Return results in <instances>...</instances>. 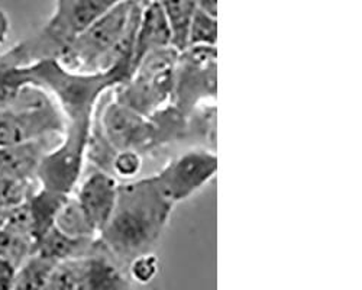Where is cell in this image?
Instances as JSON below:
<instances>
[{"mask_svg": "<svg viewBox=\"0 0 362 290\" xmlns=\"http://www.w3.org/2000/svg\"><path fill=\"white\" fill-rule=\"evenodd\" d=\"M58 137L62 135H51L12 145H2L0 147V174L33 183L37 180V170L44 154L59 141L58 139L54 142L52 138Z\"/></svg>", "mask_w": 362, "mask_h": 290, "instance_id": "8fae6325", "label": "cell"}, {"mask_svg": "<svg viewBox=\"0 0 362 290\" xmlns=\"http://www.w3.org/2000/svg\"><path fill=\"white\" fill-rule=\"evenodd\" d=\"M18 267L9 260L0 258V290H13Z\"/></svg>", "mask_w": 362, "mask_h": 290, "instance_id": "d4e9b609", "label": "cell"}, {"mask_svg": "<svg viewBox=\"0 0 362 290\" xmlns=\"http://www.w3.org/2000/svg\"><path fill=\"white\" fill-rule=\"evenodd\" d=\"M86 257L59 261L51 272L47 290H84Z\"/></svg>", "mask_w": 362, "mask_h": 290, "instance_id": "d6986e66", "label": "cell"}, {"mask_svg": "<svg viewBox=\"0 0 362 290\" xmlns=\"http://www.w3.org/2000/svg\"><path fill=\"white\" fill-rule=\"evenodd\" d=\"M216 41L218 16H212L196 8L189 28L187 47H216Z\"/></svg>", "mask_w": 362, "mask_h": 290, "instance_id": "44dd1931", "label": "cell"}, {"mask_svg": "<svg viewBox=\"0 0 362 290\" xmlns=\"http://www.w3.org/2000/svg\"><path fill=\"white\" fill-rule=\"evenodd\" d=\"M122 267L98 238L95 250L86 257L84 290H131Z\"/></svg>", "mask_w": 362, "mask_h": 290, "instance_id": "4fadbf2b", "label": "cell"}, {"mask_svg": "<svg viewBox=\"0 0 362 290\" xmlns=\"http://www.w3.org/2000/svg\"><path fill=\"white\" fill-rule=\"evenodd\" d=\"M174 208L156 174L119 183L113 212L98 238L116 261L128 267L135 257L154 253Z\"/></svg>", "mask_w": 362, "mask_h": 290, "instance_id": "6da1fadb", "label": "cell"}, {"mask_svg": "<svg viewBox=\"0 0 362 290\" xmlns=\"http://www.w3.org/2000/svg\"><path fill=\"white\" fill-rule=\"evenodd\" d=\"M9 29H11V23L8 16L5 15V12L0 11V45H4L9 37Z\"/></svg>", "mask_w": 362, "mask_h": 290, "instance_id": "4316f807", "label": "cell"}, {"mask_svg": "<svg viewBox=\"0 0 362 290\" xmlns=\"http://www.w3.org/2000/svg\"><path fill=\"white\" fill-rule=\"evenodd\" d=\"M26 87L42 91L62 112L64 127H93L102 98L124 83L132 66L122 63L102 73H76L66 69L57 58H40L18 66Z\"/></svg>", "mask_w": 362, "mask_h": 290, "instance_id": "7a4b0ae2", "label": "cell"}, {"mask_svg": "<svg viewBox=\"0 0 362 290\" xmlns=\"http://www.w3.org/2000/svg\"><path fill=\"white\" fill-rule=\"evenodd\" d=\"M93 127H64L59 141L48 150L37 170L41 187L71 195L80 182Z\"/></svg>", "mask_w": 362, "mask_h": 290, "instance_id": "8992f818", "label": "cell"}, {"mask_svg": "<svg viewBox=\"0 0 362 290\" xmlns=\"http://www.w3.org/2000/svg\"><path fill=\"white\" fill-rule=\"evenodd\" d=\"M144 0H124L90 23L57 60L76 73H102L117 64H131L134 41Z\"/></svg>", "mask_w": 362, "mask_h": 290, "instance_id": "3957f363", "label": "cell"}, {"mask_svg": "<svg viewBox=\"0 0 362 290\" xmlns=\"http://www.w3.org/2000/svg\"><path fill=\"white\" fill-rule=\"evenodd\" d=\"M178 57L173 45L144 55L129 77L110 91L112 98L148 118L156 115L171 103Z\"/></svg>", "mask_w": 362, "mask_h": 290, "instance_id": "277c9868", "label": "cell"}, {"mask_svg": "<svg viewBox=\"0 0 362 290\" xmlns=\"http://www.w3.org/2000/svg\"><path fill=\"white\" fill-rule=\"evenodd\" d=\"M55 228H58L62 232H64L69 237L74 238H98V231L88 221L87 215L78 205L77 199L71 193L66 203L63 205L62 211L58 212V216L55 219Z\"/></svg>", "mask_w": 362, "mask_h": 290, "instance_id": "e0dca14e", "label": "cell"}, {"mask_svg": "<svg viewBox=\"0 0 362 290\" xmlns=\"http://www.w3.org/2000/svg\"><path fill=\"white\" fill-rule=\"evenodd\" d=\"M8 215H9V211L0 209V228H2V226L6 224V221H8Z\"/></svg>", "mask_w": 362, "mask_h": 290, "instance_id": "83f0119b", "label": "cell"}, {"mask_svg": "<svg viewBox=\"0 0 362 290\" xmlns=\"http://www.w3.org/2000/svg\"><path fill=\"white\" fill-rule=\"evenodd\" d=\"M34 253V243L22 232L4 225L0 228V258L12 261L19 267Z\"/></svg>", "mask_w": 362, "mask_h": 290, "instance_id": "ffe728a7", "label": "cell"}, {"mask_svg": "<svg viewBox=\"0 0 362 290\" xmlns=\"http://www.w3.org/2000/svg\"><path fill=\"white\" fill-rule=\"evenodd\" d=\"M168 21L173 47L183 51L187 47V35L192 18L196 12L194 0H158Z\"/></svg>", "mask_w": 362, "mask_h": 290, "instance_id": "2e32d148", "label": "cell"}, {"mask_svg": "<svg viewBox=\"0 0 362 290\" xmlns=\"http://www.w3.org/2000/svg\"><path fill=\"white\" fill-rule=\"evenodd\" d=\"M70 195L54 192L49 189L40 187L33 190L26 199V208L29 215V228H31V238L35 244L55 225L58 212L62 211Z\"/></svg>", "mask_w": 362, "mask_h": 290, "instance_id": "5bb4252c", "label": "cell"}, {"mask_svg": "<svg viewBox=\"0 0 362 290\" xmlns=\"http://www.w3.org/2000/svg\"><path fill=\"white\" fill-rule=\"evenodd\" d=\"M216 92V47H187L180 51L171 105L189 116L199 106L215 103Z\"/></svg>", "mask_w": 362, "mask_h": 290, "instance_id": "5b68a950", "label": "cell"}, {"mask_svg": "<svg viewBox=\"0 0 362 290\" xmlns=\"http://www.w3.org/2000/svg\"><path fill=\"white\" fill-rule=\"evenodd\" d=\"M95 124L115 151L132 150L144 157L161 149L154 121L112 98L98 106Z\"/></svg>", "mask_w": 362, "mask_h": 290, "instance_id": "52a82bcc", "label": "cell"}, {"mask_svg": "<svg viewBox=\"0 0 362 290\" xmlns=\"http://www.w3.org/2000/svg\"><path fill=\"white\" fill-rule=\"evenodd\" d=\"M117 189L119 182L113 174L96 168L73 192L78 205L98 231V236L113 212Z\"/></svg>", "mask_w": 362, "mask_h": 290, "instance_id": "30bf717a", "label": "cell"}, {"mask_svg": "<svg viewBox=\"0 0 362 290\" xmlns=\"http://www.w3.org/2000/svg\"><path fill=\"white\" fill-rule=\"evenodd\" d=\"M33 190L31 182H23L0 174V209L9 211L22 205Z\"/></svg>", "mask_w": 362, "mask_h": 290, "instance_id": "7402d4cb", "label": "cell"}, {"mask_svg": "<svg viewBox=\"0 0 362 290\" xmlns=\"http://www.w3.org/2000/svg\"><path fill=\"white\" fill-rule=\"evenodd\" d=\"M218 173V156L214 150L190 147L170 160L156 176L168 197L175 203L187 200Z\"/></svg>", "mask_w": 362, "mask_h": 290, "instance_id": "9c48e42d", "label": "cell"}, {"mask_svg": "<svg viewBox=\"0 0 362 290\" xmlns=\"http://www.w3.org/2000/svg\"><path fill=\"white\" fill-rule=\"evenodd\" d=\"M158 258L154 253H146L135 257L128 265V273L132 280L146 284L158 273Z\"/></svg>", "mask_w": 362, "mask_h": 290, "instance_id": "cb8c5ba5", "label": "cell"}, {"mask_svg": "<svg viewBox=\"0 0 362 290\" xmlns=\"http://www.w3.org/2000/svg\"><path fill=\"white\" fill-rule=\"evenodd\" d=\"M171 45V29L161 4L158 0H144L134 41L132 67L144 55Z\"/></svg>", "mask_w": 362, "mask_h": 290, "instance_id": "7c38bea8", "label": "cell"}, {"mask_svg": "<svg viewBox=\"0 0 362 290\" xmlns=\"http://www.w3.org/2000/svg\"><path fill=\"white\" fill-rule=\"evenodd\" d=\"M98 238H74L66 236L64 232L52 226L47 234L35 244L34 253L54 263L71 258H83L92 254Z\"/></svg>", "mask_w": 362, "mask_h": 290, "instance_id": "9a60e30c", "label": "cell"}, {"mask_svg": "<svg viewBox=\"0 0 362 290\" xmlns=\"http://www.w3.org/2000/svg\"><path fill=\"white\" fill-rule=\"evenodd\" d=\"M144 166V156L138 151L124 150L116 151L112 161V174L115 178L122 179L125 182L134 180L141 173Z\"/></svg>", "mask_w": 362, "mask_h": 290, "instance_id": "603a6c76", "label": "cell"}, {"mask_svg": "<svg viewBox=\"0 0 362 290\" xmlns=\"http://www.w3.org/2000/svg\"><path fill=\"white\" fill-rule=\"evenodd\" d=\"M196 8L212 15V16H218V0H194Z\"/></svg>", "mask_w": 362, "mask_h": 290, "instance_id": "484cf974", "label": "cell"}, {"mask_svg": "<svg viewBox=\"0 0 362 290\" xmlns=\"http://www.w3.org/2000/svg\"><path fill=\"white\" fill-rule=\"evenodd\" d=\"M124 0H57L55 12L45 26L37 52L41 58H57L81 31Z\"/></svg>", "mask_w": 362, "mask_h": 290, "instance_id": "ba28073f", "label": "cell"}, {"mask_svg": "<svg viewBox=\"0 0 362 290\" xmlns=\"http://www.w3.org/2000/svg\"><path fill=\"white\" fill-rule=\"evenodd\" d=\"M55 265L54 261L33 253L18 267L13 290H47Z\"/></svg>", "mask_w": 362, "mask_h": 290, "instance_id": "ac0fdd59", "label": "cell"}]
</instances>
